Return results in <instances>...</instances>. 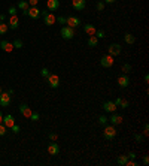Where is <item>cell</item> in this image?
Wrapping results in <instances>:
<instances>
[{"mask_svg":"<svg viewBox=\"0 0 149 166\" xmlns=\"http://www.w3.org/2000/svg\"><path fill=\"white\" fill-rule=\"evenodd\" d=\"M136 165H137V163H136L133 159H131V160H127V163H125V166H136Z\"/></svg>","mask_w":149,"mask_h":166,"instance_id":"40","label":"cell"},{"mask_svg":"<svg viewBox=\"0 0 149 166\" xmlns=\"http://www.w3.org/2000/svg\"><path fill=\"white\" fill-rule=\"evenodd\" d=\"M66 24L69 26V27H78V26H81V19L78 18V17H73V15H70V17H67L66 18Z\"/></svg>","mask_w":149,"mask_h":166,"instance_id":"10","label":"cell"},{"mask_svg":"<svg viewBox=\"0 0 149 166\" xmlns=\"http://www.w3.org/2000/svg\"><path fill=\"white\" fill-rule=\"evenodd\" d=\"M11 130H12L14 133H18V132H19V126H18V124H14V126L11 127Z\"/></svg>","mask_w":149,"mask_h":166,"instance_id":"36","label":"cell"},{"mask_svg":"<svg viewBox=\"0 0 149 166\" xmlns=\"http://www.w3.org/2000/svg\"><path fill=\"white\" fill-rule=\"evenodd\" d=\"M143 165H145V166L149 165V157H148V156H145V157H143Z\"/></svg>","mask_w":149,"mask_h":166,"instance_id":"42","label":"cell"},{"mask_svg":"<svg viewBox=\"0 0 149 166\" xmlns=\"http://www.w3.org/2000/svg\"><path fill=\"white\" fill-rule=\"evenodd\" d=\"M9 103H11V96H9V93H3L0 94V105L2 106H9Z\"/></svg>","mask_w":149,"mask_h":166,"instance_id":"16","label":"cell"},{"mask_svg":"<svg viewBox=\"0 0 149 166\" xmlns=\"http://www.w3.org/2000/svg\"><path fill=\"white\" fill-rule=\"evenodd\" d=\"M145 82H146V84H148V82H149V75H148V74L145 75Z\"/></svg>","mask_w":149,"mask_h":166,"instance_id":"46","label":"cell"},{"mask_svg":"<svg viewBox=\"0 0 149 166\" xmlns=\"http://www.w3.org/2000/svg\"><path fill=\"white\" fill-rule=\"evenodd\" d=\"M0 94H2V88H0Z\"/></svg>","mask_w":149,"mask_h":166,"instance_id":"49","label":"cell"},{"mask_svg":"<svg viewBox=\"0 0 149 166\" xmlns=\"http://www.w3.org/2000/svg\"><path fill=\"white\" fill-rule=\"evenodd\" d=\"M5 18H6V17H5L3 14H0V21H5Z\"/></svg>","mask_w":149,"mask_h":166,"instance_id":"47","label":"cell"},{"mask_svg":"<svg viewBox=\"0 0 149 166\" xmlns=\"http://www.w3.org/2000/svg\"><path fill=\"white\" fill-rule=\"evenodd\" d=\"M97 9L98 11H103L104 9V2H97Z\"/></svg>","mask_w":149,"mask_h":166,"instance_id":"34","label":"cell"},{"mask_svg":"<svg viewBox=\"0 0 149 166\" xmlns=\"http://www.w3.org/2000/svg\"><path fill=\"white\" fill-rule=\"evenodd\" d=\"M9 29H12V30H17L19 26V19L17 15H11V18H9Z\"/></svg>","mask_w":149,"mask_h":166,"instance_id":"17","label":"cell"},{"mask_svg":"<svg viewBox=\"0 0 149 166\" xmlns=\"http://www.w3.org/2000/svg\"><path fill=\"white\" fill-rule=\"evenodd\" d=\"M134 139H136V141H137V142H142V141H143V136H142V135H139V133H137V135H134Z\"/></svg>","mask_w":149,"mask_h":166,"instance_id":"37","label":"cell"},{"mask_svg":"<svg viewBox=\"0 0 149 166\" xmlns=\"http://www.w3.org/2000/svg\"><path fill=\"white\" fill-rule=\"evenodd\" d=\"M17 8H18L19 11L22 12V15H27V12H28V8H30V5H28V2H25V0H19L18 5H17Z\"/></svg>","mask_w":149,"mask_h":166,"instance_id":"13","label":"cell"},{"mask_svg":"<svg viewBox=\"0 0 149 166\" xmlns=\"http://www.w3.org/2000/svg\"><path fill=\"white\" fill-rule=\"evenodd\" d=\"M130 71H131L130 64H127V63H125V64H122V72H124V74H125V75L130 74Z\"/></svg>","mask_w":149,"mask_h":166,"instance_id":"27","label":"cell"},{"mask_svg":"<svg viewBox=\"0 0 149 166\" xmlns=\"http://www.w3.org/2000/svg\"><path fill=\"white\" fill-rule=\"evenodd\" d=\"M57 22H60V24H66V18H64V17H57Z\"/></svg>","mask_w":149,"mask_h":166,"instance_id":"39","label":"cell"},{"mask_svg":"<svg viewBox=\"0 0 149 166\" xmlns=\"http://www.w3.org/2000/svg\"><path fill=\"white\" fill-rule=\"evenodd\" d=\"M46 8H48V11L55 12L60 8V0H46Z\"/></svg>","mask_w":149,"mask_h":166,"instance_id":"12","label":"cell"},{"mask_svg":"<svg viewBox=\"0 0 149 166\" xmlns=\"http://www.w3.org/2000/svg\"><path fill=\"white\" fill-rule=\"evenodd\" d=\"M94 36L97 37V39H100V37H104V36H106V35H104V32H103V30H97Z\"/></svg>","mask_w":149,"mask_h":166,"instance_id":"31","label":"cell"},{"mask_svg":"<svg viewBox=\"0 0 149 166\" xmlns=\"http://www.w3.org/2000/svg\"><path fill=\"white\" fill-rule=\"evenodd\" d=\"M39 117H40V115H39L37 112H31V115H30V120H33V121H37V120H39Z\"/></svg>","mask_w":149,"mask_h":166,"instance_id":"33","label":"cell"},{"mask_svg":"<svg viewBox=\"0 0 149 166\" xmlns=\"http://www.w3.org/2000/svg\"><path fill=\"white\" fill-rule=\"evenodd\" d=\"M60 35H61L63 39L70 40V39H73V37H74V29H73V27H69V26H64V27L61 29Z\"/></svg>","mask_w":149,"mask_h":166,"instance_id":"2","label":"cell"},{"mask_svg":"<svg viewBox=\"0 0 149 166\" xmlns=\"http://www.w3.org/2000/svg\"><path fill=\"white\" fill-rule=\"evenodd\" d=\"M37 3H39V0H28V5L30 6H37Z\"/></svg>","mask_w":149,"mask_h":166,"instance_id":"41","label":"cell"},{"mask_svg":"<svg viewBox=\"0 0 149 166\" xmlns=\"http://www.w3.org/2000/svg\"><path fill=\"white\" fill-rule=\"evenodd\" d=\"M12 43H14V48H22V45H24V43H22V40H19V39L14 40Z\"/></svg>","mask_w":149,"mask_h":166,"instance_id":"29","label":"cell"},{"mask_svg":"<svg viewBox=\"0 0 149 166\" xmlns=\"http://www.w3.org/2000/svg\"><path fill=\"white\" fill-rule=\"evenodd\" d=\"M127 160H128V156H119V157L116 159V163L119 166H125Z\"/></svg>","mask_w":149,"mask_h":166,"instance_id":"25","label":"cell"},{"mask_svg":"<svg viewBox=\"0 0 149 166\" xmlns=\"http://www.w3.org/2000/svg\"><path fill=\"white\" fill-rule=\"evenodd\" d=\"M27 17H30V18H33V19H37L39 17H40V9H39L37 6H31V8H28Z\"/></svg>","mask_w":149,"mask_h":166,"instance_id":"9","label":"cell"},{"mask_svg":"<svg viewBox=\"0 0 149 166\" xmlns=\"http://www.w3.org/2000/svg\"><path fill=\"white\" fill-rule=\"evenodd\" d=\"M9 15H17V8L15 6H11L9 8Z\"/></svg>","mask_w":149,"mask_h":166,"instance_id":"35","label":"cell"},{"mask_svg":"<svg viewBox=\"0 0 149 166\" xmlns=\"http://www.w3.org/2000/svg\"><path fill=\"white\" fill-rule=\"evenodd\" d=\"M113 63H115V60H113V57L112 55H103L101 57V60H100V64L103 66V67H106V69H109L113 66Z\"/></svg>","mask_w":149,"mask_h":166,"instance_id":"5","label":"cell"},{"mask_svg":"<svg viewBox=\"0 0 149 166\" xmlns=\"http://www.w3.org/2000/svg\"><path fill=\"white\" fill-rule=\"evenodd\" d=\"M118 85L121 87V88H127L128 85H130V78H128V75H121L119 78H118Z\"/></svg>","mask_w":149,"mask_h":166,"instance_id":"7","label":"cell"},{"mask_svg":"<svg viewBox=\"0 0 149 166\" xmlns=\"http://www.w3.org/2000/svg\"><path fill=\"white\" fill-rule=\"evenodd\" d=\"M124 40H125V43H128V45H133V43L136 42V37L133 36L131 33H125V36H124Z\"/></svg>","mask_w":149,"mask_h":166,"instance_id":"23","label":"cell"},{"mask_svg":"<svg viewBox=\"0 0 149 166\" xmlns=\"http://www.w3.org/2000/svg\"><path fill=\"white\" fill-rule=\"evenodd\" d=\"M48 153L51 154V156H57L58 153H60V147H58V144H49V147H48Z\"/></svg>","mask_w":149,"mask_h":166,"instance_id":"20","label":"cell"},{"mask_svg":"<svg viewBox=\"0 0 149 166\" xmlns=\"http://www.w3.org/2000/svg\"><path fill=\"white\" fill-rule=\"evenodd\" d=\"M19 112L22 114V117H25V118H30V115H31V112H33V111L28 108V105H25V103H21V105H19Z\"/></svg>","mask_w":149,"mask_h":166,"instance_id":"14","label":"cell"},{"mask_svg":"<svg viewBox=\"0 0 149 166\" xmlns=\"http://www.w3.org/2000/svg\"><path fill=\"white\" fill-rule=\"evenodd\" d=\"M103 136H104V139H108V141H112L115 136H116V129H115V126L112 124V126H104V130H103Z\"/></svg>","mask_w":149,"mask_h":166,"instance_id":"3","label":"cell"},{"mask_svg":"<svg viewBox=\"0 0 149 166\" xmlns=\"http://www.w3.org/2000/svg\"><path fill=\"white\" fill-rule=\"evenodd\" d=\"M115 105H116L118 108H121V109H127V108H128V100H125V99H122V97H118V99L115 100Z\"/></svg>","mask_w":149,"mask_h":166,"instance_id":"19","label":"cell"},{"mask_svg":"<svg viewBox=\"0 0 149 166\" xmlns=\"http://www.w3.org/2000/svg\"><path fill=\"white\" fill-rule=\"evenodd\" d=\"M8 30H9V26L5 22V21H0V35L3 36V35H6L8 33Z\"/></svg>","mask_w":149,"mask_h":166,"instance_id":"24","label":"cell"},{"mask_svg":"<svg viewBox=\"0 0 149 166\" xmlns=\"http://www.w3.org/2000/svg\"><path fill=\"white\" fill-rule=\"evenodd\" d=\"M0 48H2L5 53H11V51L14 50V43L9 42V40H2V42H0Z\"/></svg>","mask_w":149,"mask_h":166,"instance_id":"15","label":"cell"},{"mask_svg":"<svg viewBox=\"0 0 149 166\" xmlns=\"http://www.w3.org/2000/svg\"><path fill=\"white\" fill-rule=\"evenodd\" d=\"M40 75H42L43 78H48V76H49V71H48L46 67H43V69L40 71Z\"/></svg>","mask_w":149,"mask_h":166,"instance_id":"32","label":"cell"},{"mask_svg":"<svg viewBox=\"0 0 149 166\" xmlns=\"http://www.w3.org/2000/svg\"><path fill=\"white\" fill-rule=\"evenodd\" d=\"M48 82H49L51 88H58V85H60V78H58L55 74H49V76H48Z\"/></svg>","mask_w":149,"mask_h":166,"instance_id":"8","label":"cell"},{"mask_svg":"<svg viewBox=\"0 0 149 166\" xmlns=\"http://www.w3.org/2000/svg\"><path fill=\"white\" fill-rule=\"evenodd\" d=\"M72 5L76 11H84L85 9V5H87V0H72Z\"/></svg>","mask_w":149,"mask_h":166,"instance_id":"18","label":"cell"},{"mask_svg":"<svg viewBox=\"0 0 149 166\" xmlns=\"http://www.w3.org/2000/svg\"><path fill=\"white\" fill-rule=\"evenodd\" d=\"M6 130H8V127L3 123H0V136H5L6 135Z\"/></svg>","mask_w":149,"mask_h":166,"instance_id":"28","label":"cell"},{"mask_svg":"<svg viewBox=\"0 0 149 166\" xmlns=\"http://www.w3.org/2000/svg\"><path fill=\"white\" fill-rule=\"evenodd\" d=\"M122 120H124V118H122V115H116L115 112L112 114V117H111V123L113 124V126H116V124H121V123H122Z\"/></svg>","mask_w":149,"mask_h":166,"instance_id":"22","label":"cell"},{"mask_svg":"<svg viewBox=\"0 0 149 166\" xmlns=\"http://www.w3.org/2000/svg\"><path fill=\"white\" fill-rule=\"evenodd\" d=\"M3 121V115H2V112H0V123Z\"/></svg>","mask_w":149,"mask_h":166,"instance_id":"48","label":"cell"},{"mask_svg":"<svg viewBox=\"0 0 149 166\" xmlns=\"http://www.w3.org/2000/svg\"><path fill=\"white\" fill-rule=\"evenodd\" d=\"M49 139H51V141H57V139H58V135H57V133H49Z\"/></svg>","mask_w":149,"mask_h":166,"instance_id":"38","label":"cell"},{"mask_svg":"<svg viewBox=\"0 0 149 166\" xmlns=\"http://www.w3.org/2000/svg\"><path fill=\"white\" fill-rule=\"evenodd\" d=\"M8 129H11L14 124H15V118H14V115H11V114H8V115H5L3 117V121H2Z\"/></svg>","mask_w":149,"mask_h":166,"instance_id":"11","label":"cell"},{"mask_svg":"<svg viewBox=\"0 0 149 166\" xmlns=\"http://www.w3.org/2000/svg\"><path fill=\"white\" fill-rule=\"evenodd\" d=\"M121 51H122V47H121L119 43H112V45H109V48H108V53H109V55H112V57L119 55Z\"/></svg>","mask_w":149,"mask_h":166,"instance_id":"4","label":"cell"},{"mask_svg":"<svg viewBox=\"0 0 149 166\" xmlns=\"http://www.w3.org/2000/svg\"><path fill=\"white\" fill-rule=\"evenodd\" d=\"M84 30H85V33L90 35V36H94L95 32H97V29L94 27L93 24H85V26H84Z\"/></svg>","mask_w":149,"mask_h":166,"instance_id":"21","label":"cell"},{"mask_svg":"<svg viewBox=\"0 0 149 166\" xmlns=\"http://www.w3.org/2000/svg\"><path fill=\"white\" fill-rule=\"evenodd\" d=\"M116 105H115V102H112V100H106V102H103V109H104V112H111V114H113V112H116Z\"/></svg>","mask_w":149,"mask_h":166,"instance_id":"6","label":"cell"},{"mask_svg":"<svg viewBox=\"0 0 149 166\" xmlns=\"http://www.w3.org/2000/svg\"><path fill=\"white\" fill-rule=\"evenodd\" d=\"M116 0H104V3H109V5H112V3H115Z\"/></svg>","mask_w":149,"mask_h":166,"instance_id":"45","label":"cell"},{"mask_svg":"<svg viewBox=\"0 0 149 166\" xmlns=\"http://www.w3.org/2000/svg\"><path fill=\"white\" fill-rule=\"evenodd\" d=\"M40 15L43 17V21L46 26H54L57 21V17L52 12H48V11H40Z\"/></svg>","mask_w":149,"mask_h":166,"instance_id":"1","label":"cell"},{"mask_svg":"<svg viewBox=\"0 0 149 166\" xmlns=\"http://www.w3.org/2000/svg\"><path fill=\"white\" fill-rule=\"evenodd\" d=\"M136 157H137V156H136V153H130V154H128V159H133V160H134Z\"/></svg>","mask_w":149,"mask_h":166,"instance_id":"44","label":"cell"},{"mask_svg":"<svg viewBox=\"0 0 149 166\" xmlns=\"http://www.w3.org/2000/svg\"><path fill=\"white\" fill-rule=\"evenodd\" d=\"M98 123H100V124H103V126H106V123H108V118H106L104 115H100V117H98Z\"/></svg>","mask_w":149,"mask_h":166,"instance_id":"30","label":"cell"},{"mask_svg":"<svg viewBox=\"0 0 149 166\" xmlns=\"http://www.w3.org/2000/svg\"><path fill=\"white\" fill-rule=\"evenodd\" d=\"M97 43H98V39L95 36H90V39H88V47L94 48V47H97Z\"/></svg>","mask_w":149,"mask_h":166,"instance_id":"26","label":"cell"},{"mask_svg":"<svg viewBox=\"0 0 149 166\" xmlns=\"http://www.w3.org/2000/svg\"><path fill=\"white\" fill-rule=\"evenodd\" d=\"M149 133V126H148V123L145 124V129H143V135H148Z\"/></svg>","mask_w":149,"mask_h":166,"instance_id":"43","label":"cell"}]
</instances>
